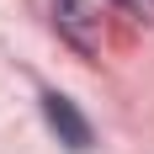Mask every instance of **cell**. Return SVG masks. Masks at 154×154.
Listing matches in <instances>:
<instances>
[{"label":"cell","instance_id":"obj_3","mask_svg":"<svg viewBox=\"0 0 154 154\" xmlns=\"http://www.w3.org/2000/svg\"><path fill=\"white\" fill-rule=\"evenodd\" d=\"M112 5H122V11L138 16V21H154V0H112Z\"/></svg>","mask_w":154,"mask_h":154},{"label":"cell","instance_id":"obj_2","mask_svg":"<svg viewBox=\"0 0 154 154\" xmlns=\"http://www.w3.org/2000/svg\"><path fill=\"white\" fill-rule=\"evenodd\" d=\"M43 122L59 133L64 149H75V154L91 149V122H85V112H80L64 91H43Z\"/></svg>","mask_w":154,"mask_h":154},{"label":"cell","instance_id":"obj_1","mask_svg":"<svg viewBox=\"0 0 154 154\" xmlns=\"http://www.w3.org/2000/svg\"><path fill=\"white\" fill-rule=\"evenodd\" d=\"M53 27L80 53H96V43H101V11H96V0H53Z\"/></svg>","mask_w":154,"mask_h":154}]
</instances>
